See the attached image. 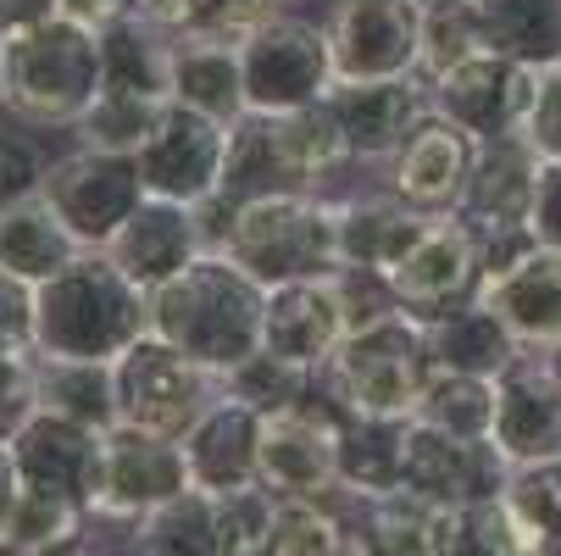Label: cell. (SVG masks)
<instances>
[{"label": "cell", "instance_id": "6da1fadb", "mask_svg": "<svg viewBox=\"0 0 561 556\" xmlns=\"http://www.w3.org/2000/svg\"><path fill=\"white\" fill-rule=\"evenodd\" d=\"M262 317L267 290L222 251H201L179 279L150 290V334H162L222 378L262 351Z\"/></svg>", "mask_w": 561, "mask_h": 556}, {"label": "cell", "instance_id": "7a4b0ae2", "mask_svg": "<svg viewBox=\"0 0 561 556\" xmlns=\"http://www.w3.org/2000/svg\"><path fill=\"white\" fill-rule=\"evenodd\" d=\"M34 334L50 362H117L150 334V295L106 251H84L34 290Z\"/></svg>", "mask_w": 561, "mask_h": 556}, {"label": "cell", "instance_id": "3957f363", "mask_svg": "<svg viewBox=\"0 0 561 556\" xmlns=\"http://www.w3.org/2000/svg\"><path fill=\"white\" fill-rule=\"evenodd\" d=\"M317 378L345 418H417L423 389L434 378L428 329L412 324L407 311H383L351 329Z\"/></svg>", "mask_w": 561, "mask_h": 556}, {"label": "cell", "instance_id": "277c9868", "mask_svg": "<svg viewBox=\"0 0 561 556\" xmlns=\"http://www.w3.org/2000/svg\"><path fill=\"white\" fill-rule=\"evenodd\" d=\"M228 262H239L262 290L329 279L345 268L340 257V206L317 195H267L228 217V234L217 246Z\"/></svg>", "mask_w": 561, "mask_h": 556}, {"label": "cell", "instance_id": "5b68a950", "mask_svg": "<svg viewBox=\"0 0 561 556\" xmlns=\"http://www.w3.org/2000/svg\"><path fill=\"white\" fill-rule=\"evenodd\" d=\"M112 378H117V423L162 434V440H184L228 395L222 373L201 367L195 356H184L162 334H139L112 362Z\"/></svg>", "mask_w": 561, "mask_h": 556}, {"label": "cell", "instance_id": "8992f818", "mask_svg": "<svg viewBox=\"0 0 561 556\" xmlns=\"http://www.w3.org/2000/svg\"><path fill=\"white\" fill-rule=\"evenodd\" d=\"M101 95V34H84L61 18L34 23L7 39V101L28 117H84Z\"/></svg>", "mask_w": 561, "mask_h": 556}, {"label": "cell", "instance_id": "52a82bcc", "mask_svg": "<svg viewBox=\"0 0 561 556\" xmlns=\"http://www.w3.org/2000/svg\"><path fill=\"white\" fill-rule=\"evenodd\" d=\"M340 423L345 412L329 401L323 378L289 412L262 418V451H256V485L273 501H323L340 490Z\"/></svg>", "mask_w": 561, "mask_h": 556}, {"label": "cell", "instance_id": "ba28073f", "mask_svg": "<svg viewBox=\"0 0 561 556\" xmlns=\"http://www.w3.org/2000/svg\"><path fill=\"white\" fill-rule=\"evenodd\" d=\"M239 72H245L251 112H300V106L329 101V90L340 84L329 23L295 18V12L267 18L239 45Z\"/></svg>", "mask_w": 561, "mask_h": 556}, {"label": "cell", "instance_id": "9c48e42d", "mask_svg": "<svg viewBox=\"0 0 561 556\" xmlns=\"http://www.w3.org/2000/svg\"><path fill=\"white\" fill-rule=\"evenodd\" d=\"M478 290H484V257H478V234L450 212V217H434L417 246L389 268V295L394 306L412 317V324L434 329L445 324L450 311L472 306Z\"/></svg>", "mask_w": 561, "mask_h": 556}, {"label": "cell", "instance_id": "30bf717a", "mask_svg": "<svg viewBox=\"0 0 561 556\" xmlns=\"http://www.w3.org/2000/svg\"><path fill=\"white\" fill-rule=\"evenodd\" d=\"M478 150H484L478 134H467L445 112L423 106V117L407 128V139H400L394 156L383 162V190L394 201H407L412 212H423V217H450L467 195Z\"/></svg>", "mask_w": 561, "mask_h": 556}, {"label": "cell", "instance_id": "8fae6325", "mask_svg": "<svg viewBox=\"0 0 561 556\" xmlns=\"http://www.w3.org/2000/svg\"><path fill=\"white\" fill-rule=\"evenodd\" d=\"M512 479V462L495 451V440H461L434 423L407 429V462H400V490L417 496L434 512L472 507V501H495Z\"/></svg>", "mask_w": 561, "mask_h": 556}, {"label": "cell", "instance_id": "7c38bea8", "mask_svg": "<svg viewBox=\"0 0 561 556\" xmlns=\"http://www.w3.org/2000/svg\"><path fill=\"white\" fill-rule=\"evenodd\" d=\"M39 195L56 206V217L78 234L84 251H106L112 234L145 206L139 162L134 156H106V150H78L72 162L50 168Z\"/></svg>", "mask_w": 561, "mask_h": 556}, {"label": "cell", "instance_id": "4fadbf2b", "mask_svg": "<svg viewBox=\"0 0 561 556\" xmlns=\"http://www.w3.org/2000/svg\"><path fill=\"white\" fill-rule=\"evenodd\" d=\"M334 78H417L423 0H334Z\"/></svg>", "mask_w": 561, "mask_h": 556}, {"label": "cell", "instance_id": "5bb4252c", "mask_svg": "<svg viewBox=\"0 0 561 556\" xmlns=\"http://www.w3.org/2000/svg\"><path fill=\"white\" fill-rule=\"evenodd\" d=\"M190 485V462H184V440H162L145 429H106V451H101V496L90 512L106 518H134L145 523L150 512H162L168 501H179Z\"/></svg>", "mask_w": 561, "mask_h": 556}, {"label": "cell", "instance_id": "9a60e30c", "mask_svg": "<svg viewBox=\"0 0 561 556\" xmlns=\"http://www.w3.org/2000/svg\"><path fill=\"white\" fill-rule=\"evenodd\" d=\"M534 84H539L534 67H523L512 56H495V50H478L461 67H450L445 78H434V84H428V106L445 112L450 123H461L478 139H501V134L523 128Z\"/></svg>", "mask_w": 561, "mask_h": 556}, {"label": "cell", "instance_id": "2e32d148", "mask_svg": "<svg viewBox=\"0 0 561 556\" xmlns=\"http://www.w3.org/2000/svg\"><path fill=\"white\" fill-rule=\"evenodd\" d=\"M134 162H139L145 195L179 201V206H201V201H211L217 184H222L228 128L211 123V117H201V112H190V106H173Z\"/></svg>", "mask_w": 561, "mask_h": 556}, {"label": "cell", "instance_id": "e0dca14e", "mask_svg": "<svg viewBox=\"0 0 561 556\" xmlns=\"http://www.w3.org/2000/svg\"><path fill=\"white\" fill-rule=\"evenodd\" d=\"M495 451L512 467L561 462V367L545 351H523L495 378Z\"/></svg>", "mask_w": 561, "mask_h": 556}, {"label": "cell", "instance_id": "ac0fdd59", "mask_svg": "<svg viewBox=\"0 0 561 556\" xmlns=\"http://www.w3.org/2000/svg\"><path fill=\"white\" fill-rule=\"evenodd\" d=\"M345 334H351V306H345L340 273L267 290L262 351H273L278 362H289L300 373H323Z\"/></svg>", "mask_w": 561, "mask_h": 556}, {"label": "cell", "instance_id": "d6986e66", "mask_svg": "<svg viewBox=\"0 0 561 556\" xmlns=\"http://www.w3.org/2000/svg\"><path fill=\"white\" fill-rule=\"evenodd\" d=\"M101 451H106V434L101 429L67 423L56 412H34V423L12 440L23 485L28 490H45V496H61L72 507H84V512L101 496Z\"/></svg>", "mask_w": 561, "mask_h": 556}, {"label": "cell", "instance_id": "ffe728a7", "mask_svg": "<svg viewBox=\"0 0 561 556\" xmlns=\"http://www.w3.org/2000/svg\"><path fill=\"white\" fill-rule=\"evenodd\" d=\"M428 90L417 78H340L329 90V112L340 117L345 150L362 168H383L407 128L423 117Z\"/></svg>", "mask_w": 561, "mask_h": 556}, {"label": "cell", "instance_id": "44dd1931", "mask_svg": "<svg viewBox=\"0 0 561 556\" xmlns=\"http://www.w3.org/2000/svg\"><path fill=\"white\" fill-rule=\"evenodd\" d=\"M539 173H545V156H539L523 134L484 139L456 217H461L472 234H528Z\"/></svg>", "mask_w": 561, "mask_h": 556}, {"label": "cell", "instance_id": "7402d4cb", "mask_svg": "<svg viewBox=\"0 0 561 556\" xmlns=\"http://www.w3.org/2000/svg\"><path fill=\"white\" fill-rule=\"evenodd\" d=\"M478 300L501 317L523 351H545V356L561 351V251L534 240L517 262L484 279Z\"/></svg>", "mask_w": 561, "mask_h": 556}, {"label": "cell", "instance_id": "603a6c76", "mask_svg": "<svg viewBox=\"0 0 561 556\" xmlns=\"http://www.w3.org/2000/svg\"><path fill=\"white\" fill-rule=\"evenodd\" d=\"M201 251H206V234H201L195 206L156 201V195H145V206L112 234V246H106V257H112L145 295L162 290L168 279H179Z\"/></svg>", "mask_w": 561, "mask_h": 556}, {"label": "cell", "instance_id": "cb8c5ba5", "mask_svg": "<svg viewBox=\"0 0 561 556\" xmlns=\"http://www.w3.org/2000/svg\"><path fill=\"white\" fill-rule=\"evenodd\" d=\"M256 451H262V412L222 395V401L184 434L190 485L206 496L256 490Z\"/></svg>", "mask_w": 561, "mask_h": 556}, {"label": "cell", "instance_id": "d4e9b609", "mask_svg": "<svg viewBox=\"0 0 561 556\" xmlns=\"http://www.w3.org/2000/svg\"><path fill=\"white\" fill-rule=\"evenodd\" d=\"M434 217L412 212L407 201H394L383 184L378 190H362L351 201H340V257L345 268H362V273H383L417 246V234L428 228Z\"/></svg>", "mask_w": 561, "mask_h": 556}, {"label": "cell", "instance_id": "484cf974", "mask_svg": "<svg viewBox=\"0 0 561 556\" xmlns=\"http://www.w3.org/2000/svg\"><path fill=\"white\" fill-rule=\"evenodd\" d=\"M173 106H190L222 128H233L251 112L245 72H239V45L173 34Z\"/></svg>", "mask_w": 561, "mask_h": 556}, {"label": "cell", "instance_id": "4316f807", "mask_svg": "<svg viewBox=\"0 0 561 556\" xmlns=\"http://www.w3.org/2000/svg\"><path fill=\"white\" fill-rule=\"evenodd\" d=\"M84 257L78 234L56 217V206L45 195H28V201H12L0 206V268L23 284H50L61 268H72Z\"/></svg>", "mask_w": 561, "mask_h": 556}, {"label": "cell", "instance_id": "83f0119b", "mask_svg": "<svg viewBox=\"0 0 561 556\" xmlns=\"http://www.w3.org/2000/svg\"><path fill=\"white\" fill-rule=\"evenodd\" d=\"M351 507V556H434V507L407 490L345 496Z\"/></svg>", "mask_w": 561, "mask_h": 556}, {"label": "cell", "instance_id": "f1b7e54d", "mask_svg": "<svg viewBox=\"0 0 561 556\" xmlns=\"http://www.w3.org/2000/svg\"><path fill=\"white\" fill-rule=\"evenodd\" d=\"M428 351H434L439 373H472V378H501L523 356V345L506 334V324L484 300H472V306L450 311L445 324H434L428 329Z\"/></svg>", "mask_w": 561, "mask_h": 556}, {"label": "cell", "instance_id": "f546056e", "mask_svg": "<svg viewBox=\"0 0 561 556\" xmlns=\"http://www.w3.org/2000/svg\"><path fill=\"white\" fill-rule=\"evenodd\" d=\"M412 418H345L340 423V490L345 496H389L400 490Z\"/></svg>", "mask_w": 561, "mask_h": 556}, {"label": "cell", "instance_id": "4dcf8cb0", "mask_svg": "<svg viewBox=\"0 0 561 556\" xmlns=\"http://www.w3.org/2000/svg\"><path fill=\"white\" fill-rule=\"evenodd\" d=\"M39 367V412H56L84 429H117V378L112 362H50L34 356Z\"/></svg>", "mask_w": 561, "mask_h": 556}, {"label": "cell", "instance_id": "1f68e13d", "mask_svg": "<svg viewBox=\"0 0 561 556\" xmlns=\"http://www.w3.org/2000/svg\"><path fill=\"white\" fill-rule=\"evenodd\" d=\"M484 39L534 72L561 61V0H484Z\"/></svg>", "mask_w": 561, "mask_h": 556}, {"label": "cell", "instance_id": "d6a6232c", "mask_svg": "<svg viewBox=\"0 0 561 556\" xmlns=\"http://www.w3.org/2000/svg\"><path fill=\"white\" fill-rule=\"evenodd\" d=\"M262 556H351V507H345V496L273 501Z\"/></svg>", "mask_w": 561, "mask_h": 556}, {"label": "cell", "instance_id": "836d02e7", "mask_svg": "<svg viewBox=\"0 0 561 556\" xmlns=\"http://www.w3.org/2000/svg\"><path fill=\"white\" fill-rule=\"evenodd\" d=\"M501 507L528 556H561V462L512 467Z\"/></svg>", "mask_w": 561, "mask_h": 556}, {"label": "cell", "instance_id": "e575fe53", "mask_svg": "<svg viewBox=\"0 0 561 556\" xmlns=\"http://www.w3.org/2000/svg\"><path fill=\"white\" fill-rule=\"evenodd\" d=\"M173 112L168 95H134V90H101L90 101V112L78 117L84 128V150H106V156H139L150 145V134L162 128V117Z\"/></svg>", "mask_w": 561, "mask_h": 556}, {"label": "cell", "instance_id": "d590c367", "mask_svg": "<svg viewBox=\"0 0 561 556\" xmlns=\"http://www.w3.org/2000/svg\"><path fill=\"white\" fill-rule=\"evenodd\" d=\"M139 556H228L222 523H217V496L184 490L162 512L139 523Z\"/></svg>", "mask_w": 561, "mask_h": 556}, {"label": "cell", "instance_id": "8d00e7d4", "mask_svg": "<svg viewBox=\"0 0 561 556\" xmlns=\"http://www.w3.org/2000/svg\"><path fill=\"white\" fill-rule=\"evenodd\" d=\"M490 50L484 39V0H423V61L417 84L428 90L434 78L461 67L467 56Z\"/></svg>", "mask_w": 561, "mask_h": 556}, {"label": "cell", "instance_id": "74e56055", "mask_svg": "<svg viewBox=\"0 0 561 556\" xmlns=\"http://www.w3.org/2000/svg\"><path fill=\"white\" fill-rule=\"evenodd\" d=\"M417 423H434L461 440H495V378H472V373H439L423 389Z\"/></svg>", "mask_w": 561, "mask_h": 556}, {"label": "cell", "instance_id": "f35d334b", "mask_svg": "<svg viewBox=\"0 0 561 556\" xmlns=\"http://www.w3.org/2000/svg\"><path fill=\"white\" fill-rule=\"evenodd\" d=\"M434 556H528L501 496L495 501H472L450 507L434 518Z\"/></svg>", "mask_w": 561, "mask_h": 556}, {"label": "cell", "instance_id": "ab89813d", "mask_svg": "<svg viewBox=\"0 0 561 556\" xmlns=\"http://www.w3.org/2000/svg\"><path fill=\"white\" fill-rule=\"evenodd\" d=\"M311 389H317V373H300V367L278 362L273 351H256L251 362H239L228 373V395H233V401H245V407H256L262 418L300 407Z\"/></svg>", "mask_w": 561, "mask_h": 556}, {"label": "cell", "instance_id": "60d3db41", "mask_svg": "<svg viewBox=\"0 0 561 556\" xmlns=\"http://www.w3.org/2000/svg\"><path fill=\"white\" fill-rule=\"evenodd\" d=\"M39 412V367L34 356H0V445H12Z\"/></svg>", "mask_w": 561, "mask_h": 556}, {"label": "cell", "instance_id": "b9f144b4", "mask_svg": "<svg viewBox=\"0 0 561 556\" xmlns=\"http://www.w3.org/2000/svg\"><path fill=\"white\" fill-rule=\"evenodd\" d=\"M545 162H561V61L539 72V84H534V101H528V117L517 128Z\"/></svg>", "mask_w": 561, "mask_h": 556}, {"label": "cell", "instance_id": "7bdbcfd3", "mask_svg": "<svg viewBox=\"0 0 561 556\" xmlns=\"http://www.w3.org/2000/svg\"><path fill=\"white\" fill-rule=\"evenodd\" d=\"M39 334H34V284L12 279L0 268V356H34Z\"/></svg>", "mask_w": 561, "mask_h": 556}, {"label": "cell", "instance_id": "ee69618b", "mask_svg": "<svg viewBox=\"0 0 561 556\" xmlns=\"http://www.w3.org/2000/svg\"><path fill=\"white\" fill-rule=\"evenodd\" d=\"M528 234L539 246L561 251V162H545L539 173V190H534V217H528Z\"/></svg>", "mask_w": 561, "mask_h": 556}, {"label": "cell", "instance_id": "f6af8a7d", "mask_svg": "<svg viewBox=\"0 0 561 556\" xmlns=\"http://www.w3.org/2000/svg\"><path fill=\"white\" fill-rule=\"evenodd\" d=\"M134 12H139V0H56V18L72 23V29H84V34H106L123 18H134Z\"/></svg>", "mask_w": 561, "mask_h": 556}, {"label": "cell", "instance_id": "bcb514c9", "mask_svg": "<svg viewBox=\"0 0 561 556\" xmlns=\"http://www.w3.org/2000/svg\"><path fill=\"white\" fill-rule=\"evenodd\" d=\"M195 7H201V0H139V12L150 18V23H162V29H184L190 18H195Z\"/></svg>", "mask_w": 561, "mask_h": 556}, {"label": "cell", "instance_id": "7dc6e473", "mask_svg": "<svg viewBox=\"0 0 561 556\" xmlns=\"http://www.w3.org/2000/svg\"><path fill=\"white\" fill-rule=\"evenodd\" d=\"M18 496H23V473H18V456H12V445H0V529H7V518H12Z\"/></svg>", "mask_w": 561, "mask_h": 556}, {"label": "cell", "instance_id": "c3c4849f", "mask_svg": "<svg viewBox=\"0 0 561 556\" xmlns=\"http://www.w3.org/2000/svg\"><path fill=\"white\" fill-rule=\"evenodd\" d=\"M278 12H295V18H317V12L306 7V0H278ZM317 23H323V18H317Z\"/></svg>", "mask_w": 561, "mask_h": 556}, {"label": "cell", "instance_id": "681fc988", "mask_svg": "<svg viewBox=\"0 0 561 556\" xmlns=\"http://www.w3.org/2000/svg\"><path fill=\"white\" fill-rule=\"evenodd\" d=\"M0 95H7V39H0Z\"/></svg>", "mask_w": 561, "mask_h": 556}, {"label": "cell", "instance_id": "f907efd6", "mask_svg": "<svg viewBox=\"0 0 561 556\" xmlns=\"http://www.w3.org/2000/svg\"><path fill=\"white\" fill-rule=\"evenodd\" d=\"M556 367H561V351H556Z\"/></svg>", "mask_w": 561, "mask_h": 556}]
</instances>
